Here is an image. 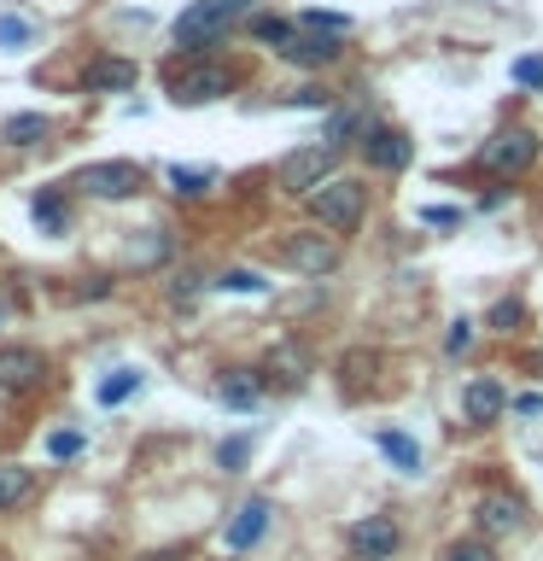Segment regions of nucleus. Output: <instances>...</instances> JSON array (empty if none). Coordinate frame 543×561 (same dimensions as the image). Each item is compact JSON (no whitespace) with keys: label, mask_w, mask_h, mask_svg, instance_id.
<instances>
[{"label":"nucleus","mask_w":543,"mask_h":561,"mask_svg":"<svg viewBox=\"0 0 543 561\" xmlns=\"http://www.w3.org/2000/svg\"><path fill=\"white\" fill-rule=\"evenodd\" d=\"M245 7H252V0H199V7H187L182 18H175V42H182L187 53H205Z\"/></svg>","instance_id":"nucleus-1"},{"label":"nucleus","mask_w":543,"mask_h":561,"mask_svg":"<svg viewBox=\"0 0 543 561\" xmlns=\"http://www.w3.org/2000/svg\"><path fill=\"white\" fill-rule=\"evenodd\" d=\"M362 210H368V199H362V187L350 182V175H333V182H322L310 193V217L339 228V234H350V228L362 222Z\"/></svg>","instance_id":"nucleus-2"},{"label":"nucleus","mask_w":543,"mask_h":561,"mask_svg":"<svg viewBox=\"0 0 543 561\" xmlns=\"http://www.w3.org/2000/svg\"><path fill=\"white\" fill-rule=\"evenodd\" d=\"M333 158H339V147H333V140H322V147H298L292 158H280L275 182L287 187V193H304V199H310L322 182H333Z\"/></svg>","instance_id":"nucleus-3"},{"label":"nucleus","mask_w":543,"mask_h":561,"mask_svg":"<svg viewBox=\"0 0 543 561\" xmlns=\"http://www.w3.org/2000/svg\"><path fill=\"white\" fill-rule=\"evenodd\" d=\"M532 158H538V135L520 129V123H508V129H497L480 147V164L490 175H520V170H532Z\"/></svg>","instance_id":"nucleus-4"},{"label":"nucleus","mask_w":543,"mask_h":561,"mask_svg":"<svg viewBox=\"0 0 543 561\" xmlns=\"http://www.w3.org/2000/svg\"><path fill=\"white\" fill-rule=\"evenodd\" d=\"M228 88H234V77H228V65L217 59H199V65H182L170 77V100L175 105H199V100H222Z\"/></svg>","instance_id":"nucleus-5"},{"label":"nucleus","mask_w":543,"mask_h":561,"mask_svg":"<svg viewBox=\"0 0 543 561\" xmlns=\"http://www.w3.org/2000/svg\"><path fill=\"white\" fill-rule=\"evenodd\" d=\"M473 520H480V538H508V533H520V520H525V497L508 485H485Z\"/></svg>","instance_id":"nucleus-6"},{"label":"nucleus","mask_w":543,"mask_h":561,"mask_svg":"<svg viewBox=\"0 0 543 561\" xmlns=\"http://www.w3.org/2000/svg\"><path fill=\"white\" fill-rule=\"evenodd\" d=\"M345 543H350L362 561H392L397 543H403V526H397L392 515H362V520H350Z\"/></svg>","instance_id":"nucleus-7"},{"label":"nucleus","mask_w":543,"mask_h":561,"mask_svg":"<svg viewBox=\"0 0 543 561\" xmlns=\"http://www.w3.org/2000/svg\"><path fill=\"white\" fill-rule=\"evenodd\" d=\"M77 187L94 193V199H129V193L140 187V170L123 164V158H112V164H88V170H77Z\"/></svg>","instance_id":"nucleus-8"},{"label":"nucleus","mask_w":543,"mask_h":561,"mask_svg":"<svg viewBox=\"0 0 543 561\" xmlns=\"http://www.w3.org/2000/svg\"><path fill=\"white\" fill-rule=\"evenodd\" d=\"M287 263H292L298 275L322 280V275L339 270V245H333V234H298V240L287 245Z\"/></svg>","instance_id":"nucleus-9"},{"label":"nucleus","mask_w":543,"mask_h":561,"mask_svg":"<svg viewBox=\"0 0 543 561\" xmlns=\"http://www.w3.org/2000/svg\"><path fill=\"white\" fill-rule=\"evenodd\" d=\"M362 158L374 170H403L415 158V147H409V135L403 129H385V123H374V129L362 135Z\"/></svg>","instance_id":"nucleus-10"},{"label":"nucleus","mask_w":543,"mask_h":561,"mask_svg":"<svg viewBox=\"0 0 543 561\" xmlns=\"http://www.w3.org/2000/svg\"><path fill=\"white\" fill-rule=\"evenodd\" d=\"M502 410H508V392H502V380H490V375H480V380L462 392V415L480 421V427H485V421H497Z\"/></svg>","instance_id":"nucleus-11"},{"label":"nucleus","mask_w":543,"mask_h":561,"mask_svg":"<svg viewBox=\"0 0 543 561\" xmlns=\"http://www.w3.org/2000/svg\"><path fill=\"white\" fill-rule=\"evenodd\" d=\"M263 533H269V503H263V497L240 503V508H234V520H228V550H252Z\"/></svg>","instance_id":"nucleus-12"},{"label":"nucleus","mask_w":543,"mask_h":561,"mask_svg":"<svg viewBox=\"0 0 543 561\" xmlns=\"http://www.w3.org/2000/svg\"><path fill=\"white\" fill-rule=\"evenodd\" d=\"M129 82H135V65H129V59H112V53L82 70V88H88V94H123Z\"/></svg>","instance_id":"nucleus-13"},{"label":"nucleus","mask_w":543,"mask_h":561,"mask_svg":"<svg viewBox=\"0 0 543 561\" xmlns=\"http://www.w3.org/2000/svg\"><path fill=\"white\" fill-rule=\"evenodd\" d=\"M263 375H275L280 386H304V375H310V357H304V345H275L269 351V363H263Z\"/></svg>","instance_id":"nucleus-14"},{"label":"nucleus","mask_w":543,"mask_h":561,"mask_svg":"<svg viewBox=\"0 0 543 561\" xmlns=\"http://www.w3.org/2000/svg\"><path fill=\"white\" fill-rule=\"evenodd\" d=\"M374 368H380V351H350V357L339 363V386L350 398H362L368 386H374Z\"/></svg>","instance_id":"nucleus-15"},{"label":"nucleus","mask_w":543,"mask_h":561,"mask_svg":"<svg viewBox=\"0 0 543 561\" xmlns=\"http://www.w3.org/2000/svg\"><path fill=\"white\" fill-rule=\"evenodd\" d=\"M280 53H287L292 65H327V59H339V42H333V35H292Z\"/></svg>","instance_id":"nucleus-16"},{"label":"nucleus","mask_w":543,"mask_h":561,"mask_svg":"<svg viewBox=\"0 0 543 561\" xmlns=\"http://www.w3.org/2000/svg\"><path fill=\"white\" fill-rule=\"evenodd\" d=\"M35 380H42L35 351H0V386H35Z\"/></svg>","instance_id":"nucleus-17"},{"label":"nucleus","mask_w":543,"mask_h":561,"mask_svg":"<svg viewBox=\"0 0 543 561\" xmlns=\"http://www.w3.org/2000/svg\"><path fill=\"white\" fill-rule=\"evenodd\" d=\"M374 445H380L385 456H392V462H397L403 473H420V445H415L409 433H392V427H380V433H374Z\"/></svg>","instance_id":"nucleus-18"},{"label":"nucleus","mask_w":543,"mask_h":561,"mask_svg":"<svg viewBox=\"0 0 543 561\" xmlns=\"http://www.w3.org/2000/svg\"><path fill=\"white\" fill-rule=\"evenodd\" d=\"M30 491H35V480H30L24 462H0V508H18Z\"/></svg>","instance_id":"nucleus-19"},{"label":"nucleus","mask_w":543,"mask_h":561,"mask_svg":"<svg viewBox=\"0 0 543 561\" xmlns=\"http://www.w3.org/2000/svg\"><path fill=\"white\" fill-rule=\"evenodd\" d=\"M35 222H42L47 234H65L70 210H65V193H59V187H42V193H35Z\"/></svg>","instance_id":"nucleus-20"},{"label":"nucleus","mask_w":543,"mask_h":561,"mask_svg":"<svg viewBox=\"0 0 543 561\" xmlns=\"http://www.w3.org/2000/svg\"><path fill=\"white\" fill-rule=\"evenodd\" d=\"M135 392H140V368H117V375L100 380V403H105V410L123 403V398H135Z\"/></svg>","instance_id":"nucleus-21"},{"label":"nucleus","mask_w":543,"mask_h":561,"mask_svg":"<svg viewBox=\"0 0 543 561\" xmlns=\"http://www.w3.org/2000/svg\"><path fill=\"white\" fill-rule=\"evenodd\" d=\"M53 129V123L42 117V112H24V117H7V140L12 147H35V140H42Z\"/></svg>","instance_id":"nucleus-22"},{"label":"nucleus","mask_w":543,"mask_h":561,"mask_svg":"<svg viewBox=\"0 0 543 561\" xmlns=\"http://www.w3.org/2000/svg\"><path fill=\"white\" fill-rule=\"evenodd\" d=\"M210 182H217V170H187V164H175V170H170V187H175V193H187V199L210 193Z\"/></svg>","instance_id":"nucleus-23"},{"label":"nucleus","mask_w":543,"mask_h":561,"mask_svg":"<svg viewBox=\"0 0 543 561\" xmlns=\"http://www.w3.org/2000/svg\"><path fill=\"white\" fill-rule=\"evenodd\" d=\"M217 392H222L228 410H252V403H257V380H245V375H222Z\"/></svg>","instance_id":"nucleus-24"},{"label":"nucleus","mask_w":543,"mask_h":561,"mask_svg":"<svg viewBox=\"0 0 543 561\" xmlns=\"http://www.w3.org/2000/svg\"><path fill=\"white\" fill-rule=\"evenodd\" d=\"M368 129H374V123H368V117L357 112V105H345V112H333V123H327V140L339 147L345 135H368Z\"/></svg>","instance_id":"nucleus-25"},{"label":"nucleus","mask_w":543,"mask_h":561,"mask_svg":"<svg viewBox=\"0 0 543 561\" xmlns=\"http://www.w3.org/2000/svg\"><path fill=\"white\" fill-rule=\"evenodd\" d=\"M30 35H35V24H30V18H12V12H0V47H7V53H18V47L30 42Z\"/></svg>","instance_id":"nucleus-26"},{"label":"nucleus","mask_w":543,"mask_h":561,"mask_svg":"<svg viewBox=\"0 0 543 561\" xmlns=\"http://www.w3.org/2000/svg\"><path fill=\"white\" fill-rule=\"evenodd\" d=\"M444 561H497V550H490V538H462V543H450Z\"/></svg>","instance_id":"nucleus-27"},{"label":"nucleus","mask_w":543,"mask_h":561,"mask_svg":"<svg viewBox=\"0 0 543 561\" xmlns=\"http://www.w3.org/2000/svg\"><path fill=\"white\" fill-rule=\"evenodd\" d=\"M298 24H310L315 35H345V30H350V18H345V12H304Z\"/></svg>","instance_id":"nucleus-28"},{"label":"nucleus","mask_w":543,"mask_h":561,"mask_svg":"<svg viewBox=\"0 0 543 561\" xmlns=\"http://www.w3.org/2000/svg\"><path fill=\"white\" fill-rule=\"evenodd\" d=\"M222 287H228V293H263L269 280H263L257 270H228V275H222Z\"/></svg>","instance_id":"nucleus-29"},{"label":"nucleus","mask_w":543,"mask_h":561,"mask_svg":"<svg viewBox=\"0 0 543 561\" xmlns=\"http://www.w3.org/2000/svg\"><path fill=\"white\" fill-rule=\"evenodd\" d=\"M292 24H280V18H257V42H275V47H287L292 42Z\"/></svg>","instance_id":"nucleus-30"},{"label":"nucleus","mask_w":543,"mask_h":561,"mask_svg":"<svg viewBox=\"0 0 543 561\" xmlns=\"http://www.w3.org/2000/svg\"><path fill=\"white\" fill-rule=\"evenodd\" d=\"M520 298H502V305L497 310H490V328H497V333H508V328H520Z\"/></svg>","instance_id":"nucleus-31"},{"label":"nucleus","mask_w":543,"mask_h":561,"mask_svg":"<svg viewBox=\"0 0 543 561\" xmlns=\"http://www.w3.org/2000/svg\"><path fill=\"white\" fill-rule=\"evenodd\" d=\"M245 450H252V438H228V445L217 450V462H222V468H240V462H245Z\"/></svg>","instance_id":"nucleus-32"},{"label":"nucleus","mask_w":543,"mask_h":561,"mask_svg":"<svg viewBox=\"0 0 543 561\" xmlns=\"http://www.w3.org/2000/svg\"><path fill=\"white\" fill-rule=\"evenodd\" d=\"M420 222H432V228H455V222H462V210H450V205H427V210H420Z\"/></svg>","instance_id":"nucleus-33"},{"label":"nucleus","mask_w":543,"mask_h":561,"mask_svg":"<svg viewBox=\"0 0 543 561\" xmlns=\"http://www.w3.org/2000/svg\"><path fill=\"white\" fill-rule=\"evenodd\" d=\"M47 450H53V456H77V450H82V433H53Z\"/></svg>","instance_id":"nucleus-34"},{"label":"nucleus","mask_w":543,"mask_h":561,"mask_svg":"<svg viewBox=\"0 0 543 561\" xmlns=\"http://www.w3.org/2000/svg\"><path fill=\"white\" fill-rule=\"evenodd\" d=\"M515 82L538 88V82H543V59H520V65H515Z\"/></svg>","instance_id":"nucleus-35"},{"label":"nucleus","mask_w":543,"mask_h":561,"mask_svg":"<svg viewBox=\"0 0 543 561\" xmlns=\"http://www.w3.org/2000/svg\"><path fill=\"white\" fill-rule=\"evenodd\" d=\"M515 410H520V415H543V398L525 392V398H515Z\"/></svg>","instance_id":"nucleus-36"},{"label":"nucleus","mask_w":543,"mask_h":561,"mask_svg":"<svg viewBox=\"0 0 543 561\" xmlns=\"http://www.w3.org/2000/svg\"><path fill=\"white\" fill-rule=\"evenodd\" d=\"M292 105H322V88H298V94H287Z\"/></svg>","instance_id":"nucleus-37"},{"label":"nucleus","mask_w":543,"mask_h":561,"mask_svg":"<svg viewBox=\"0 0 543 561\" xmlns=\"http://www.w3.org/2000/svg\"><path fill=\"white\" fill-rule=\"evenodd\" d=\"M467 333H473V322H455V328H450V351H462V345H467Z\"/></svg>","instance_id":"nucleus-38"}]
</instances>
